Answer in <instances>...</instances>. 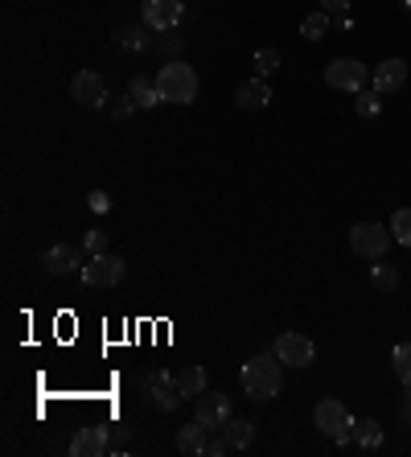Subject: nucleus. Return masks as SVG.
<instances>
[{"label": "nucleus", "mask_w": 411, "mask_h": 457, "mask_svg": "<svg viewBox=\"0 0 411 457\" xmlns=\"http://www.w3.org/2000/svg\"><path fill=\"white\" fill-rule=\"evenodd\" d=\"M242 392L251 395V400H275L280 387H284V362L272 354H255L251 362H242Z\"/></svg>", "instance_id": "nucleus-1"}, {"label": "nucleus", "mask_w": 411, "mask_h": 457, "mask_svg": "<svg viewBox=\"0 0 411 457\" xmlns=\"http://www.w3.org/2000/svg\"><path fill=\"white\" fill-rule=\"evenodd\" d=\"M157 91H160V104H193L198 99V71L190 62H165L157 71Z\"/></svg>", "instance_id": "nucleus-2"}, {"label": "nucleus", "mask_w": 411, "mask_h": 457, "mask_svg": "<svg viewBox=\"0 0 411 457\" xmlns=\"http://www.w3.org/2000/svg\"><path fill=\"white\" fill-rule=\"evenodd\" d=\"M78 277H83L86 288H116L119 280L127 277V264H124V255L99 252V255H91V260H86Z\"/></svg>", "instance_id": "nucleus-3"}, {"label": "nucleus", "mask_w": 411, "mask_h": 457, "mask_svg": "<svg viewBox=\"0 0 411 457\" xmlns=\"http://www.w3.org/2000/svg\"><path fill=\"white\" fill-rule=\"evenodd\" d=\"M313 425L325 436H333V441L346 445L349 433H354V416H349V408L341 404V400H321V404L313 408Z\"/></svg>", "instance_id": "nucleus-4"}, {"label": "nucleus", "mask_w": 411, "mask_h": 457, "mask_svg": "<svg viewBox=\"0 0 411 457\" xmlns=\"http://www.w3.org/2000/svg\"><path fill=\"white\" fill-rule=\"evenodd\" d=\"M140 387H144V395L160 408V412H173V408L185 404V395H181L177 375H173V371H144Z\"/></svg>", "instance_id": "nucleus-5"}, {"label": "nucleus", "mask_w": 411, "mask_h": 457, "mask_svg": "<svg viewBox=\"0 0 411 457\" xmlns=\"http://www.w3.org/2000/svg\"><path fill=\"white\" fill-rule=\"evenodd\" d=\"M325 83L333 87V91H349V96H358V91H366L370 71L358 62V58H333V62L325 66Z\"/></svg>", "instance_id": "nucleus-6"}, {"label": "nucleus", "mask_w": 411, "mask_h": 457, "mask_svg": "<svg viewBox=\"0 0 411 457\" xmlns=\"http://www.w3.org/2000/svg\"><path fill=\"white\" fill-rule=\"evenodd\" d=\"M390 227L382 223H358L354 231H349V247H354V255H362V260H382L390 247Z\"/></svg>", "instance_id": "nucleus-7"}, {"label": "nucleus", "mask_w": 411, "mask_h": 457, "mask_svg": "<svg viewBox=\"0 0 411 457\" xmlns=\"http://www.w3.org/2000/svg\"><path fill=\"white\" fill-rule=\"evenodd\" d=\"M272 351H275V359L280 362H288V367H296V371H300V367H308V362L316 359V342L308 338V334H280V338L272 342Z\"/></svg>", "instance_id": "nucleus-8"}, {"label": "nucleus", "mask_w": 411, "mask_h": 457, "mask_svg": "<svg viewBox=\"0 0 411 457\" xmlns=\"http://www.w3.org/2000/svg\"><path fill=\"white\" fill-rule=\"evenodd\" d=\"M193 420L206 425L210 433H222V425L231 420V400L222 392H201L198 400H193Z\"/></svg>", "instance_id": "nucleus-9"}, {"label": "nucleus", "mask_w": 411, "mask_h": 457, "mask_svg": "<svg viewBox=\"0 0 411 457\" xmlns=\"http://www.w3.org/2000/svg\"><path fill=\"white\" fill-rule=\"evenodd\" d=\"M83 247L74 244H53L42 252V268L50 272V277H70V272H83Z\"/></svg>", "instance_id": "nucleus-10"}, {"label": "nucleus", "mask_w": 411, "mask_h": 457, "mask_svg": "<svg viewBox=\"0 0 411 457\" xmlns=\"http://www.w3.org/2000/svg\"><path fill=\"white\" fill-rule=\"evenodd\" d=\"M181 12H185L181 0H140V17H144V25L152 33L173 29V25L181 21Z\"/></svg>", "instance_id": "nucleus-11"}, {"label": "nucleus", "mask_w": 411, "mask_h": 457, "mask_svg": "<svg viewBox=\"0 0 411 457\" xmlns=\"http://www.w3.org/2000/svg\"><path fill=\"white\" fill-rule=\"evenodd\" d=\"M70 99L83 107H103L107 104V83L103 75H95V71H78V75L70 79Z\"/></svg>", "instance_id": "nucleus-12"}, {"label": "nucleus", "mask_w": 411, "mask_h": 457, "mask_svg": "<svg viewBox=\"0 0 411 457\" xmlns=\"http://www.w3.org/2000/svg\"><path fill=\"white\" fill-rule=\"evenodd\" d=\"M403 83H407V62H403V58H382V62L374 66V75H370V87H374L382 99L395 96Z\"/></svg>", "instance_id": "nucleus-13"}, {"label": "nucleus", "mask_w": 411, "mask_h": 457, "mask_svg": "<svg viewBox=\"0 0 411 457\" xmlns=\"http://www.w3.org/2000/svg\"><path fill=\"white\" fill-rule=\"evenodd\" d=\"M111 449V441H107V428L103 425H86L74 433L70 441V457H99Z\"/></svg>", "instance_id": "nucleus-14"}, {"label": "nucleus", "mask_w": 411, "mask_h": 457, "mask_svg": "<svg viewBox=\"0 0 411 457\" xmlns=\"http://www.w3.org/2000/svg\"><path fill=\"white\" fill-rule=\"evenodd\" d=\"M111 42H116V50H124V54H148L152 50V29H148L144 21L140 25H119V29L111 33Z\"/></svg>", "instance_id": "nucleus-15"}, {"label": "nucleus", "mask_w": 411, "mask_h": 457, "mask_svg": "<svg viewBox=\"0 0 411 457\" xmlns=\"http://www.w3.org/2000/svg\"><path fill=\"white\" fill-rule=\"evenodd\" d=\"M272 104V87H267V79H247V83L234 91V107L239 112H259V107Z\"/></svg>", "instance_id": "nucleus-16"}, {"label": "nucleus", "mask_w": 411, "mask_h": 457, "mask_svg": "<svg viewBox=\"0 0 411 457\" xmlns=\"http://www.w3.org/2000/svg\"><path fill=\"white\" fill-rule=\"evenodd\" d=\"M127 99L136 107H157L160 104V91H157V83L148 75H132V83H127Z\"/></svg>", "instance_id": "nucleus-17"}, {"label": "nucleus", "mask_w": 411, "mask_h": 457, "mask_svg": "<svg viewBox=\"0 0 411 457\" xmlns=\"http://www.w3.org/2000/svg\"><path fill=\"white\" fill-rule=\"evenodd\" d=\"M206 433H210V428L198 425V420H193V425H185V428H177V449H181V453H190V457L206 453Z\"/></svg>", "instance_id": "nucleus-18"}, {"label": "nucleus", "mask_w": 411, "mask_h": 457, "mask_svg": "<svg viewBox=\"0 0 411 457\" xmlns=\"http://www.w3.org/2000/svg\"><path fill=\"white\" fill-rule=\"evenodd\" d=\"M206 383H210V375H206V367H181L177 371V387H181V395H185V400H198L201 392H206Z\"/></svg>", "instance_id": "nucleus-19"}, {"label": "nucleus", "mask_w": 411, "mask_h": 457, "mask_svg": "<svg viewBox=\"0 0 411 457\" xmlns=\"http://www.w3.org/2000/svg\"><path fill=\"white\" fill-rule=\"evenodd\" d=\"M370 285H374V293H395V288H399V268L374 260V268H370Z\"/></svg>", "instance_id": "nucleus-20"}, {"label": "nucleus", "mask_w": 411, "mask_h": 457, "mask_svg": "<svg viewBox=\"0 0 411 457\" xmlns=\"http://www.w3.org/2000/svg\"><path fill=\"white\" fill-rule=\"evenodd\" d=\"M222 436H226V441H231V449H247L255 441V425H247V420H226V425H222Z\"/></svg>", "instance_id": "nucleus-21"}, {"label": "nucleus", "mask_w": 411, "mask_h": 457, "mask_svg": "<svg viewBox=\"0 0 411 457\" xmlns=\"http://www.w3.org/2000/svg\"><path fill=\"white\" fill-rule=\"evenodd\" d=\"M349 436H354L362 449H379L382 445V428H379V420H370V416L366 420H354V433Z\"/></svg>", "instance_id": "nucleus-22"}, {"label": "nucleus", "mask_w": 411, "mask_h": 457, "mask_svg": "<svg viewBox=\"0 0 411 457\" xmlns=\"http://www.w3.org/2000/svg\"><path fill=\"white\" fill-rule=\"evenodd\" d=\"M325 33H329V12H325V9L308 12L305 21H300V37H308V42H321Z\"/></svg>", "instance_id": "nucleus-23"}, {"label": "nucleus", "mask_w": 411, "mask_h": 457, "mask_svg": "<svg viewBox=\"0 0 411 457\" xmlns=\"http://www.w3.org/2000/svg\"><path fill=\"white\" fill-rule=\"evenodd\" d=\"M390 235H395L399 247H411V206H399L390 214Z\"/></svg>", "instance_id": "nucleus-24"}, {"label": "nucleus", "mask_w": 411, "mask_h": 457, "mask_svg": "<svg viewBox=\"0 0 411 457\" xmlns=\"http://www.w3.org/2000/svg\"><path fill=\"white\" fill-rule=\"evenodd\" d=\"M354 112H358V116H366V120H374V116L382 112V96L374 91V87L358 91V96H354Z\"/></svg>", "instance_id": "nucleus-25"}, {"label": "nucleus", "mask_w": 411, "mask_h": 457, "mask_svg": "<svg viewBox=\"0 0 411 457\" xmlns=\"http://www.w3.org/2000/svg\"><path fill=\"white\" fill-rule=\"evenodd\" d=\"M390 362H395V375H399V383L411 392V342H399V346H395V354H390Z\"/></svg>", "instance_id": "nucleus-26"}, {"label": "nucleus", "mask_w": 411, "mask_h": 457, "mask_svg": "<svg viewBox=\"0 0 411 457\" xmlns=\"http://www.w3.org/2000/svg\"><path fill=\"white\" fill-rule=\"evenodd\" d=\"M275 66H280V54L275 50H255V79H267V75H275Z\"/></svg>", "instance_id": "nucleus-27"}, {"label": "nucleus", "mask_w": 411, "mask_h": 457, "mask_svg": "<svg viewBox=\"0 0 411 457\" xmlns=\"http://www.w3.org/2000/svg\"><path fill=\"white\" fill-rule=\"evenodd\" d=\"M83 252H91V255L107 252V231H86V239H83Z\"/></svg>", "instance_id": "nucleus-28"}, {"label": "nucleus", "mask_w": 411, "mask_h": 457, "mask_svg": "<svg viewBox=\"0 0 411 457\" xmlns=\"http://www.w3.org/2000/svg\"><path fill=\"white\" fill-rule=\"evenodd\" d=\"M206 453H210V457H226V453H234V449H231V441H226V436H218V441H206Z\"/></svg>", "instance_id": "nucleus-29"}, {"label": "nucleus", "mask_w": 411, "mask_h": 457, "mask_svg": "<svg viewBox=\"0 0 411 457\" xmlns=\"http://www.w3.org/2000/svg\"><path fill=\"white\" fill-rule=\"evenodd\" d=\"M91 211H99V214L111 211V203H107V194H103V190H91Z\"/></svg>", "instance_id": "nucleus-30"}, {"label": "nucleus", "mask_w": 411, "mask_h": 457, "mask_svg": "<svg viewBox=\"0 0 411 457\" xmlns=\"http://www.w3.org/2000/svg\"><path fill=\"white\" fill-rule=\"evenodd\" d=\"M132 112H140V107L132 104V99H124V104H116V107H111V116H116V120H127V116H132Z\"/></svg>", "instance_id": "nucleus-31"}, {"label": "nucleus", "mask_w": 411, "mask_h": 457, "mask_svg": "<svg viewBox=\"0 0 411 457\" xmlns=\"http://www.w3.org/2000/svg\"><path fill=\"white\" fill-rule=\"evenodd\" d=\"M321 9H325V12H346L349 0H321Z\"/></svg>", "instance_id": "nucleus-32"}, {"label": "nucleus", "mask_w": 411, "mask_h": 457, "mask_svg": "<svg viewBox=\"0 0 411 457\" xmlns=\"http://www.w3.org/2000/svg\"><path fill=\"white\" fill-rule=\"evenodd\" d=\"M407 425H411V400H407Z\"/></svg>", "instance_id": "nucleus-33"}]
</instances>
